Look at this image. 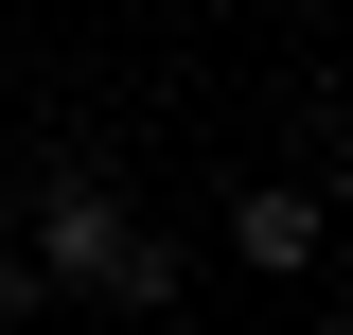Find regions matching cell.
Here are the masks:
<instances>
[{
    "mask_svg": "<svg viewBox=\"0 0 353 335\" xmlns=\"http://www.w3.org/2000/svg\"><path fill=\"white\" fill-rule=\"evenodd\" d=\"M124 230H141V212H124V176H106V159H53V176H36V265H53V283H106Z\"/></svg>",
    "mask_w": 353,
    "mask_h": 335,
    "instance_id": "1",
    "label": "cell"
},
{
    "mask_svg": "<svg viewBox=\"0 0 353 335\" xmlns=\"http://www.w3.org/2000/svg\"><path fill=\"white\" fill-rule=\"evenodd\" d=\"M318 230H336V212H318L301 176H265V194H230V265H265V283H301V265H318Z\"/></svg>",
    "mask_w": 353,
    "mask_h": 335,
    "instance_id": "2",
    "label": "cell"
},
{
    "mask_svg": "<svg viewBox=\"0 0 353 335\" xmlns=\"http://www.w3.org/2000/svg\"><path fill=\"white\" fill-rule=\"evenodd\" d=\"M88 300H106V318H159V300H176V247H159V230H124V247H106V283H88Z\"/></svg>",
    "mask_w": 353,
    "mask_h": 335,
    "instance_id": "3",
    "label": "cell"
},
{
    "mask_svg": "<svg viewBox=\"0 0 353 335\" xmlns=\"http://www.w3.org/2000/svg\"><path fill=\"white\" fill-rule=\"evenodd\" d=\"M36 300H53V265H36V247H0V318H36Z\"/></svg>",
    "mask_w": 353,
    "mask_h": 335,
    "instance_id": "4",
    "label": "cell"
}]
</instances>
